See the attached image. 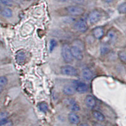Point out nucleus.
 <instances>
[{"label": "nucleus", "mask_w": 126, "mask_h": 126, "mask_svg": "<svg viewBox=\"0 0 126 126\" xmlns=\"http://www.w3.org/2000/svg\"><path fill=\"white\" fill-rule=\"evenodd\" d=\"M61 56L65 63H71L73 62V57L71 52V46L67 44H64L62 46Z\"/></svg>", "instance_id": "nucleus-1"}, {"label": "nucleus", "mask_w": 126, "mask_h": 126, "mask_svg": "<svg viewBox=\"0 0 126 126\" xmlns=\"http://www.w3.org/2000/svg\"><path fill=\"white\" fill-rule=\"evenodd\" d=\"M61 72L63 75L69 76H78V71L71 65H64L61 67Z\"/></svg>", "instance_id": "nucleus-2"}, {"label": "nucleus", "mask_w": 126, "mask_h": 126, "mask_svg": "<svg viewBox=\"0 0 126 126\" xmlns=\"http://www.w3.org/2000/svg\"><path fill=\"white\" fill-rule=\"evenodd\" d=\"M66 12L69 15L78 16L84 14L85 10L83 7L79 6H69L66 8Z\"/></svg>", "instance_id": "nucleus-3"}, {"label": "nucleus", "mask_w": 126, "mask_h": 126, "mask_svg": "<svg viewBox=\"0 0 126 126\" xmlns=\"http://www.w3.org/2000/svg\"><path fill=\"white\" fill-rule=\"evenodd\" d=\"M102 17V14L98 10H93L88 15V22L90 24L93 25L94 23H97L100 20Z\"/></svg>", "instance_id": "nucleus-4"}, {"label": "nucleus", "mask_w": 126, "mask_h": 126, "mask_svg": "<svg viewBox=\"0 0 126 126\" xmlns=\"http://www.w3.org/2000/svg\"><path fill=\"white\" fill-rule=\"evenodd\" d=\"M74 28L79 32L85 33L88 30V26L87 22L85 19L80 18L76 21L74 24Z\"/></svg>", "instance_id": "nucleus-5"}, {"label": "nucleus", "mask_w": 126, "mask_h": 126, "mask_svg": "<svg viewBox=\"0 0 126 126\" xmlns=\"http://www.w3.org/2000/svg\"><path fill=\"white\" fill-rule=\"evenodd\" d=\"M73 86L75 88L76 92L78 93H85L88 90V87L86 83L80 81H74Z\"/></svg>", "instance_id": "nucleus-6"}, {"label": "nucleus", "mask_w": 126, "mask_h": 126, "mask_svg": "<svg viewBox=\"0 0 126 126\" xmlns=\"http://www.w3.org/2000/svg\"><path fill=\"white\" fill-rule=\"evenodd\" d=\"M66 105L72 112H76L80 110V107L79 104L73 98L66 99Z\"/></svg>", "instance_id": "nucleus-7"}, {"label": "nucleus", "mask_w": 126, "mask_h": 126, "mask_svg": "<svg viewBox=\"0 0 126 126\" xmlns=\"http://www.w3.org/2000/svg\"><path fill=\"white\" fill-rule=\"evenodd\" d=\"M71 52L73 58L78 61H81L83 59V51L75 46H71Z\"/></svg>", "instance_id": "nucleus-8"}, {"label": "nucleus", "mask_w": 126, "mask_h": 126, "mask_svg": "<svg viewBox=\"0 0 126 126\" xmlns=\"http://www.w3.org/2000/svg\"><path fill=\"white\" fill-rule=\"evenodd\" d=\"M92 34L94 39H98V40L102 39L105 34L104 29L101 27H96L92 30Z\"/></svg>", "instance_id": "nucleus-9"}, {"label": "nucleus", "mask_w": 126, "mask_h": 126, "mask_svg": "<svg viewBox=\"0 0 126 126\" xmlns=\"http://www.w3.org/2000/svg\"><path fill=\"white\" fill-rule=\"evenodd\" d=\"M85 104L89 109H94L96 104V100L92 95H87L85 98Z\"/></svg>", "instance_id": "nucleus-10"}, {"label": "nucleus", "mask_w": 126, "mask_h": 126, "mask_svg": "<svg viewBox=\"0 0 126 126\" xmlns=\"http://www.w3.org/2000/svg\"><path fill=\"white\" fill-rule=\"evenodd\" d=\"M68 120L71 124L77 125L80 122L79 117L76 113V112H71L68 114Z\"/></svg>", "instance_id": "nucleus-11"}, {"label": "nucleus", "mask_w": 126, "mask_h": 126, "mask_svg": "<svg viewBox=\"0 0 126 126\" xmlns=\"http://www.w3.org/2000/svg\"><path fill=\"white\" fill-rule=\"evenodd\" d=\"M82 77L86 81L91 80L93 78V74L90 69L88 67H85L82 70Z\"/></svg>", "instance_id": "nucleus-12"}, {"label": "nucleus", "mask_w": 126, "mask_h": 126, "mask_svg": "<svg viewBox=\"0 0 126 126\" xmlns=\"http://www.w3.org/2000/svg\"><path fill=\"white\" fill-rule=\"evenodd\" d=\"M63 93L67 96H71L75 94L76 93V90H75V88L73 87V85H65L63 89Z\"/></svg>", "instance_id": "nucleus-13"}, {"label": "nucleus", "mask_w": 126, "mask_h": 126, "mask_svg": "<svg viewBox=\"0 0 126 126\" xmlns=\"http://www.w3.org/2000/svg\"><path fill=\"white\" fill-rule=\"evenodd\" d=\"M107 38L110 42H114L116 41L117 36L115 31H114L113 30H109L107 33Z\"/></svg>", "instance_id": "nucleus-14"}, {"label": "nucleus", "mask_w": 126, "mask_h": 126, "mask_svg": "<svg viewBox=\"0 0 126 126\" xmlns=\"http://www.w3.org/2000/svg\"><path fill=\"white\" fill-rule=\"evenodd\" d=\"M9 117V113L7 112H0V126H3L4 124L6 123L8 121V119Z\"/></svg>", "instance_id": "nucleus-15"}, {"label": "nucleus", "mask_w": 126, "mask_h": 126, "mask_svg": "<svg viewBox=\"0 0 126 126\" xmlns=\"http://www.w3.org/2000/svg\"><path fill=\"white\" fill-rule=\"evenodd\" d=\"M92 114H93V116L94 119L96 120H98V121H104L105 120V116L102 113H101L100 112H99L98 110H94L92 112Z\"/></svg>", "instance_id": "nucleus-16"}, {"label": "nucleus", "mask_w": 126, "mask_h": 126, "mask_svg": "<svg viewBox=\"0 0 126 126\" xmlns=\"http://www.w3.org/2000/svg\"><path fill=\"white\" fill-rule=\"evenodd\" d=\"M110 50V47L108 44H102L100 46V54L102 56L106 55L109 53Z\"/></svg>", "instance_id": "nucleus-17"}, {"label": "nucleus", "mask_w": 126, "mask_h": 126, "mask_svg": "<svg viewBox=\"0 0 126 126\" xmlns=\"http://www.w3.org/2000/svg\"><path fill=\"white\" fill-rule=\"evenodd\" d=\"M72 46H76V47L79 48V49H80L81 50H82V51H83L85 49V43H84L81 40H79V39H76V40H74Z\"/></svg>", "instance_id": "nucleus-18"}, {"label": "nucleus", "mask_w": 126, "mask_h": 126, "mask_svg": "<svg viewBox=\"0 0 126 126\" xmlns=\"http://www.w3.org/2000/svg\"><path fill=\"white\" fill-rule=\"evenodd\" d=\"M26 59V54L23 51H20V52L17 54L16 56V61L19 63V64H22V63H24Z\"/></svg>", "instance_id": "nucleus-19"}, {"label": "nucleus", "mask_w": 126, "mask_h": 126, "mask_svg": "<svg viewBox=\"0 0 126 126\" xmlns=\"http://www.w3.org/2000/svg\"><path fill=\"white\" fill-rule=\"evenodd\" d=\"M1 15L5 18H11L13 16V12L10 8H4L2 10Z\"/></svg>", "instance_id": "nucleus-20"}, {"label": "nucleus", "mask_w": 126, "mask_h": 126, "mask_svg": "<svg viewBox=\"0 0 126 126\" xmlns=\"http://www.w3.org/2000/svg\"><path fill=\"white\" fill-rule=\"evenodd\" d=\"M37 107L40 111H41L42 112H44V113L47 112L48 111V110H49L48 105L45 102H42L39 103V104L37 105Z\"/></svg>", "instance_id": "nucleus-21"}, {"label": "nucleus", "mask_w": 126, "mask_h": 126, "mask_svg": "<svg viewBox=\"0 0 126 126\" xmlns=\"http://www.w3.org/2000/svg\"><path fill=\"white\" fill-rule=\"evenodd\" d=\"M118 57L120 59V61L124 64H125L126 62V54L125 50H120L118 52Z\"/></svg>", "instance_id": "nucleus-22"}, {"label": "nucleus", "mask_w": 126, "mask_h": 126, "mask_svg": "<svg viewBox=\"0 0 126 126\" xmlns=\"http://www.w3.org/2000/svg\"><path fill=\"white\" fill-rule=\"evenodd\" d=\"M118 12L120 14H125L126 12V3H122L118 7Z\"/></svg>", "instance_id": "nucleus-23"}, {"label": "nucleus", "mask_w": 126, "mask_h": 126, "mask_svg": "<svg viewBox=\"0 0 126 126\" xmlns=\"http://www.w3.org/2000/svg\"><path fill=\"white\" fill-rule=\"evenodd\" d=\"M8 83L7 78L4 76H0V87L3 88L4 86H6Z\"/></svg>", "instance_id": "nucleus-24"}, {"label": "nucleus", "mask_w": 126, "mask_h": 126, "mask_svg": "<svg viewBox=\"0 0 126 126\" xmlns=\"http://www.w3.org/2000/svg\"><path fill=\"white\" fill-rule=\"evenodd\" d=\"M57 41L54 39H51L50 40V46H49V50H50V52L53 51L54 49H55V47L57 46Z\"/></svg>", "instance_id": "nucleus-25"}, {"label": "nucleus", "mask_w": 126, "mask_h": 126, "mask_svg": "<svg viewBox=\"0 0 126 126\" xmlns=\"http://www.w3.org/2000/svg\"><path fill=\"white\" fill-rule=\"evenodd\" d=\"M0 2L5 6H12L13 5V1L12 0H0Z\"/></svg>", "instance_id": "nucleus-26"}, {"label": "nucleus", "mask_w": 126, "mask_h": 126, "mask_svg": "<svg viewBox=\"0 0 126 126\" xmlns=\"http://www.w3.org/2000/svg\"><path fill=\"white\" fill-rule=\"evenodd\" d=\"M73 3H76L77 4H81L85 2V0H71Z\"/></svg>", "instance_id": "nucleus-27"}, {"label": "nucleus", "mask_w": 126, "mask_h": 126, "mask_svg": "<svg viewBox=\"0 0 126 126\" xmlns=\"http://www.w3.org/2000/svg\"><path fill=\"white\" fill-rule=\"evenodd\" d=\"M79 126H90V125H88V124H86V123H83V124H81Z\"/></svg>", "instance_id": "nucleus-28"}, {"label": "nucleus", "mask_w": 126, "mask_h": 126, "mask_svg": "<svg viewBox=\"0 0 126 126\" xmlns=\"http://www.w3.org/2000/svg\"><path fill=\"white\" fill-rule=\"evenodd\" d=\"M57 1L59 2H62V3H64V2H67L69 0H57Z\"/></svg>", "instance_id": "nucleus-29"}, {"label": "nucleus", "mask_w": 126, "mask_h": 126, "mask_svg": "<svg viewBox=\"0 0 126 126\" xmlns=\"http://www.w3.org/2000/svg\"><path fill=\"white\" fill-rule=\"evenodd\" d=\"M113 0H105V1L107 2V3H110V2H112Z\"/></svg>", "instance_id": "nucleus-30"}, {"label": "nucleus", "mask_w": 126, "mask_h": 126, "mask_svg": "<svg viewBox=\"0 0 126 126\" xmlns=\"http://www.w3.org/2000/svg\"><path fill=\"white\" fill-rule=\"evenodd\" d=\"M2 91H3V88L0 87V93H1V92H2Z\"/></svg>", "instance_id": "nucleus-31"}, {"label": "nucleus", "mask_w": 126, "mask_h": 126, "mask_svg": "<svg viewBox=\"0 0 126 126\" xmlns=\"http://www.w3.org/2000/svg\"><path fill=\"white\" fill-rule=\"evenodd\" d=\"M1 10V4H0V10Z\"/></svg>", "instance_id": "nucleus-32"}, {"label": "nucleus", "mask_w": 126, "mask_h": 126, "mask_svg": "<svg viewBox=\"0 0 126 126\" xmlns=\"http://www.w3.org/2000/svg\"><path fill=\"white\" fill-rule=\"evenodd\" d=\"M12 1H13V0H12Z\"/></svg>", "instance_id": "nucleus-33"}]
</instances>
